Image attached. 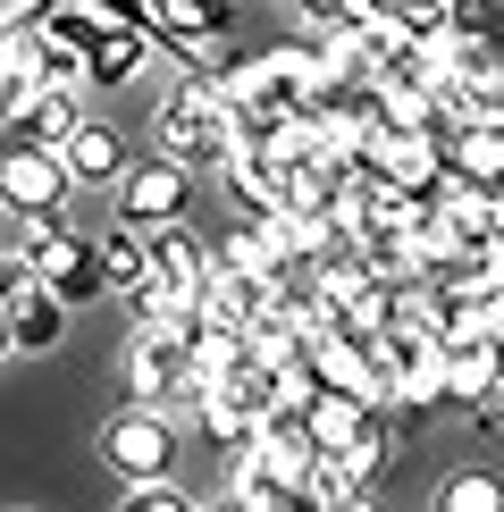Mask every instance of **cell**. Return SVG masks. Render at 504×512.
<instances>
[{"mask_svg": "<svg viewBox=\"0 0 504 512\" xmlns=\"http://www.w3.org/2000/svg\"><path fill=\"white\" fill-rule=\"evenodd\" d=\"M160 152H168V160H185V168H236L244 135H236V110H227L219 84L185 76L177 93L160 101Z\"/></svg>", "mask_w": 504, "mask_h": 512, "instance_id": "6da1fadb", "label": "cell"}, {"mask_svg": "<svg viewBox=\"0 0 504 512\" xmlns=\"http://www.w3.org/2000/svg\"><path fill=\"white\" fill-rule=\"evenodd\" d=\"M177 420L152 412V403H126V412L101 420V462L126 479V487H168L177 479Z\"/></svg>", "mask_w": 504, "mask_h": 512, "instance_id": "7a4b0ae2", "label": "cell"}, {"mask_svg": "<svg viewBox=\"0 0 504 512\" xmlns=\"http://www.w3.org/2000/svg\"><path fill=\"white\" fill-rule=\"evenodd\" d=\"M9 269H26L34 286H51L68 311L110 294V261H101V236H76V227H42L26 252H9Z\"/></svg>", "mask_w": 504, "mask_h": 512, "instance_id": "3957f363", "label": "cell"}, {"mask_svg": "<svg viewBox=\"0 0 504 512\" xmlns=\"http://www.w3.org/2000/svg\"><path fill=\"white\" fill-rule=\"evenodd\" d=\"M126 378H135V403L152 412H202V370H194V336H168V328H135L126 345Z\"/></svg>", "mask_w": 504, "mask_h": 512, "instance_id": "277c9868", "label": "cell"}, {"mask_svg": "<svg viewBox=\"0 0 504 512\" xmlns=\"http://www.w3.org/2000/svg\"><path fill=\"white\" fill-rule=\"evenodd\" d=\"M185 202H194V168L168 160V152H143L135 177L118 185V227H143V236H160V227L185 219Z\"/></svg>", "mask_w": 504, "mask_h": 512, "instance_id": "5b68a950", "label": "cell"}, {"mask_svg": "<svg viewBox=\"0 0 504 512\" xmlns=\"http://www.w3.org/2000/svg\"><path fill=\"white\" fill-rule=\"evenodd\" d=\"M68 194H76V177H68L59 152H0V202H9V219L59 227V202Z\"/></svg>", "mask_w": 504, "mask_h": 512, "instance_id": "8992f818", "label": "cell"}, {"mask_svg": "<svg viewBox=\"0 0 504 512\" xmlns=\"http://www.w3.org/2000/svg\"><path fill=\"white\" fill-rule=\"evenodd\" d=\"M0 336H9V353H51L68 336V303L51 286H34L26 269H9V286H0Z\"/></svg>", "mask_w": 504, "mask_h": 512, "instance_id": "52a82bcc", "label": "cell"}, {"mask_svg": "<svg viewBox=\"0 0 504 512\" xmlns=\"http://www.w3.org/2000/svg\"><path fill=\"white\" fill-rule=\"evenodd\" d=\"M76 93H59V84H51V93H34V101H17V110H9V152H68V143H76Z\"/></svg>", "mask_w": 504, "mask_h": 512, "instance_id": "ba28073f", "label": "cell"}, {"mask_svg": "<svg viewBox=\"0 0 504 512\" xmlns=\"http://www.w3.org/2000/svg\"><path fill=\"white\" fill-rule=\"evenodd\" d=\"M446 168H454V194H504V118H479L446 143Z\"/></svg>", "mask_w": 504, "mask_h": 512, "instance_id": "9c48e42d", "label": "cell"}, {"mask_svg": "<svg viewBox=\"0 0 504 512\" xmlns=\"http://www.w3.org/2000/svg\"><path fill=\"white\" fill-rule=\"evenodd\" d=\"M446 387H454L462 412H479L504 387V336H454L446 345Z\"/></svg>", "mask_w": 504, "mask_h": 512, "instance_id": "30bf717a", "label": "cell"}, {"mask_svg": "<svg viewBox=\"0 0 504 512\" xmlns=\"http://www.w3.org/2000/svg\"><path fill=\"white\" fill-rule=\"evenodd\" d=\"M59 160H68V177H76V185H110V194H118L126 177H135V160H126L118 126H93V118L76 126V143H68Z\"/></svg>", "mask_w": 504, "mask_h": 512, "instance_id": "8fae6325", "label": "cell"}, {"mask_svg": "<svg viewBox=\"0 0 504 512\" xmlns=\"http://www.w3.org/2000/svg\"><path fill=\"white\" fill-rule=\"evenodd\" d=\"M152 51H160V42L143 34V26H110V34H101V51H93V68H84V84H126Z\"/></svg>", "mask_w": 504, "mask_h": 512, "instance_id": "7c38bea8", "label": "cell"}, {"mask_svg": "<svg viewBox=\"0 0 504 512\" xmlns=\"http://www.w3.org/2000/svg\"><path fill=\"white\" fill-rule=\"evenodd\" d=\"M101 261H110V286L118 294H135V286H152V236H143V227H110V236H101Z\"/></svg>", "mask_w": 504, "mask_h": 512, "instance_id": "4fadbf2b", "label": "cell"}, {"mask_svg": "<svg viewBox=\"0 0 504 512\" xmlns=\"http://www.w3.org/2000/svg\"><path fill=\"white\" fill-rule=\"evenodd\" d=\"M0 76H9V110L34 93H51V59H42V34H9V51H0Z\"/></svg>", "mask_w": 504, "mask_h": 512, "instance_id": "5bb4252c", "label": "cell"}, {"mask_svg": "<svg viewBox=\"0 0 504 512\" xmlns=\"http://www.w3.org/2000/svg\"><path fill=\"white\" fill-rule=\"evenodd\" d=\"M446 42H471V51H496L504 59V0H446Z\"/></svg>", "mask_w": 504, "mask_h": 512, "instance_id": "9a60e30c", "label": "cell"}, {"mask_svg": "<svg viewBox=\"0 0 504 512\" xmlns=\"http://www.w3.org/2000/svg\"><path fill=\"white\" fill-rule=\"evenodd\" d=\"M437 512H504V479L496 471H446L437 479Z\"/></svg>", "mask_w": 504, "mask_h": 512, "instance_id": "2e32d148", "label": "cell"}, {"mask_svg": "<svg viewBox=\"0 0 504 512\" xmlns=\"http://www.w3.org/2000/svg\"><path fill=\"white\" fill-rule=\"evenodd\" d=\"M118 512H202V504L185 496V487H135V496H126Z\"/></svg>", "mask_w": 504, "mask_h": 512, "instance_id": "e0dca14e", "label": "cell"}, {"mask_svg": "<svg viewBox=\"0 0 504 512\" xmlns=\"http://www.w3.org/2000/svg\"><path fill=\"white\" fill-rule=\"evenodd\" d=\"M278 9H294V17H311V26H345V9H353V0H278Z\"/></svg>", "mask_w": 504, "mask_h": 512, "instance_id": "ac0fdd59", "label": "cell"}, {"mask_svg": "<svg viewBox=\"0 0 504 512\" xmlns=\"http://www.w3.org/2000/svg\"><path fill=\"white\" fill-rule=\"evenodd\" d=\"M76 9L110 17V26H143V9H152V0H76Z\"/></svg>", "mask_w": 504, "mask_h": 512, "instance_id": "d6986e66", "label": "cell"}, {"mask_svg": "<svg viewBox=\"0 0 504 512\" xmlns=\"http://www.w3.org/2000/svg\"><path fill=\"white\" fill-rule=\"evenodd\" d=\"M471 429H479V437H504V387H496V395L471 412Z\"/></svg>", "mask_w": 504, "mask_h": 512, "instance_id": "ffe728a7", "label": "cell"}, {"mask_svg": "<svg viewBox=\"0 0 504 512\" xmlns=\"http://www.w3.org/2000/svg\"><path fill=\"white\" fill-rule=\"evenodd\" d=\"M336 512H378V496H370V487H353V496L336 504Z\"/></svg>", "mask_w": 504, "mask_h": 512, "instance_id": "44dd1931", "label": "cell"}, {"mask_svg": "<svg viewBox=\"0 0 504 512\" xmlns=\"http://www.w3.org/2000/svg\"><path fill=\"white\" fill-rule=\"evenodd\" d=\"M488 336H504V286H496V303H488Z\"/></svg>", "mask_w": 504, "mask_h": 512, "instance_id": "7402d4cb", "label": "cell"}]
</instances>
